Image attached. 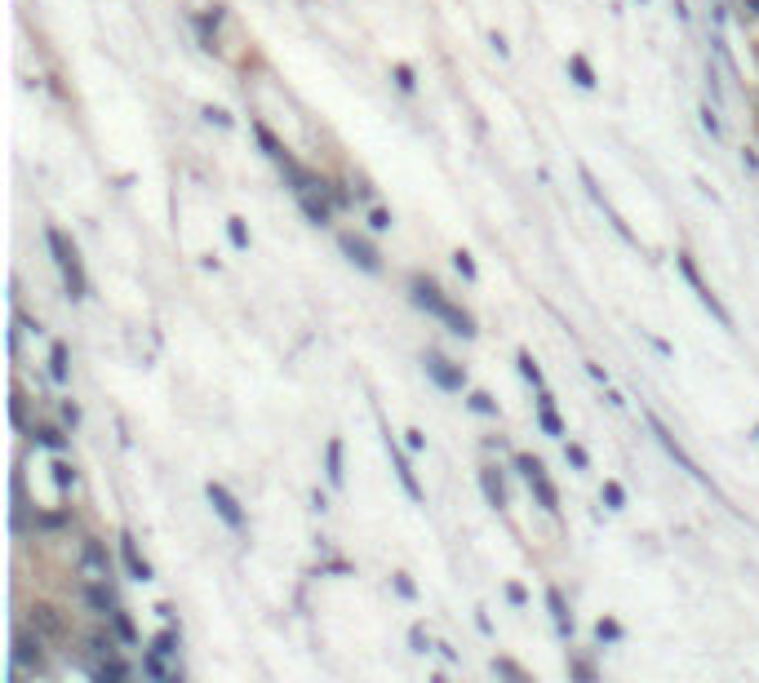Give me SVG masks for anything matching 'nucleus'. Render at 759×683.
Returning <instances> with one entry per match:
<instances>
[{"label": "nucleus", "instance_id": "obj_1", "mask_svg": "<svg viewBox=\"0 0 759 683\" xmlns=\"http://www.w3.org/2000/svg\"><path fill=\"white\" fill-rule=\"evenodd\" d=\"M413 302L422 306V311H431V315H440L444 324H453V333H462V338H475V320L467 311H457L449 297H444L431 280H413Z\"/></svg>", "mask_w": 759, "mask_h": 683}, {"label": "nucleus", "instance_id": "obj_2", "mask_svg": "<svg viewBox=\"0 0 759 683\" xmlns=\"http://www.w3.org/2000/svg\"><path fill=\"white\" fill-rule=\"evenodd\" d=\"M45 240H49V248H54V262H58V271H62V285H67V293L72 297H85V271H80V253H76V244L62 236V231H54L49 226L45 231Z\"/></svg>", "mask_w": 759, "mask_h": 683}, {"label": "nucleus", "instance_id": "obj_3", "mask_svg": "<svg viewBox=\"0 0 759 683\" xmlns=\"http://www.w3.org/2000/svg\"><path fill=\"white\" fill-rule=\"evenodd\" d=\"M515 466H520V475L529 479V488L537 493V502H542V510H559V497H555V488H551V479H547V466H542L537 457H529V453H520L515 457Z\"/></svg>", "mask_w": 759, "mask_h": 683}, {"label": "nucleus", "instance_id": "obj_4", "mask_svg": "<svg viewBox=\"0 0 759 683\" xmlns=\"http://www.w3.org/2000/svg\"><path fill=\"white\" fill-rule=\"evenodd\" d=\"M675 262H680V271H684V280H688V285H692V293H697V302H702L706 311H711V315H715V320H719L724 328H733V315H729V311H724V306H719V297H715L711 289H706V285H702V275H697V266H692V258H688V253H680V258H675Z\"/></svg>", "mask_w": 759, "mask_h": 683}, {"label": "nucleus", "instance_id": "obj_5", "mask_svg": "<svg viewBox=\"0 0 759 683\" xmlns=\"http://www.w3.org/2000/svg\"><path fill=\"white\" fill-rule=\"evenodd\" d=\"M426 373H431V381H435V386H444V391H462V386H467V373H462L453 360L435 355V351L426 355Z\"/></svg>", "mask_w": 759, "mask_h": 683}, {"label": "nucleus", "instance_id": "obj_6", "mask_svg": "<svg viewBox=\"0 0 759 683\" xmlns=\"http://www.w3.org/2000/svg\"><path fill=\"white\" fill-rule=\"evenodd\" d=\"M649 426H653V435H657V444H662V448H666V453H670L675 461H680V471H688L692 479H706V471H697V461H692V457L684 453V448H680V444H675V435H670V430H666L662 422H657V418H653V413H649Z\"/></svg>", "mask_w": 759, "mask_h": 683}, {"label": "nucleus", "instance_id": "obj_7", "mask_svg": "<svg viewBox=\"0 0 759 683\" xmlns=\"http://www.w3.org/2000/svg\"><path fill=\"white\" fill-rule=\"evenodd\" d=\"M205 493H209L213 510L222 515V524H231V528H244V510H240V502H236V497H231L222 484H213V479H209V488H205Z\"/></svg>", "mask_w": 759, "mask_h": 683}, {"label": "nucleus", "instance_id": "obj_8", "mask_svg": "<svg viewBox=\"0 0 759 683\" xmlns=\"http://www.w3.org/2000/svg\"><path fill=\"white\" fill-rule=\"evenodd\" d=\"M342 253L355 266H365V271H382V258H377V248L365 236H342Z\"/></svg>", "mask_w": 759, "mask_h": 683}, {"label": "nucleus", "instance_id": "obj_9", "mask_svg": "<svg viewBox=\"0 0 759 683\" xmlns=\"http://www.w3.org/2000/svg\"><path fill=\"white\" fill-rule=\"evenodd\" d=\"M387 453H391V466H395V475H400V484H404V493L413 497V502H422V484H418V475H413V466H409V457L395 448V440L387 435Z\"/></svg>", "mask_w": 759, "mask_h": 683}, {"label": "nucleus", "instance_id": "obj_10", "mask_svg": "<svg viewBox=\"0 0 759 683\" xmlns=\"http://www.w3.org/2000/svg\"><path fill=\"white\" fill-rule=\"evenodd\" d=\"M120 555H125V563H129V573H134L138 581H152V563H147V559L138 555V546H134V537H120Z\"/></svg>", "mask_w": 759, "mask_h": 683}, {"label": "nucleus", "instance_id": "obj_11", "mask_svg": "<svg viewBox=\"0 0 759 683\" xmlns=\"http://www.w3.org/2000/svg\"><path fill=\"white\" fill-rule=\"evenodd\" d=\"M537 422H542V430H547V435H564V422L555 418V408H551V395H547V391L537 395Z\"/></svg>", "mask_w": 759, "mask_h": 683}, {"label": "nucleus", "instance_id": "obj_12", "mask_svg": "<svg viewBox=\"0 0 759 683\" xmlns=\"http://www.w3.org/2000/svg\"><path fill=\"white\" fill-rule=\"evenodd\" d=\"M13 661H18V665H36V670H40V639L31 643L27 635H18V639H13Z\"/></svg>", "mask_w": 759, "mask_h": 683}, {"label": "nucleus", "instance_id": "obj_13", "mask_svg": "<svg viewBox=\"0 0 759 683\" xmlns=\"http://www.w3.org/2000/svg\"><path fill=\"white\" fill-rule=\"evenodd\" d=\"M547 604H551L555 630H559V635H573V617H569V608H564V595H559V590H551V595H547Z\"/></svg>", "mask_w": 759, "mask_h": 683}, {"label": "nucleus", "instance_id": "obj_14", "mask_svg": "<svg viewBox=\"0 0 759 683\" xmlns=\"http://www.w3.org/2000/svg\"><path fill=\"white\" fill-rule=\"evenodd\" d=\"M480 484H484V497H489V506H506V488H502V479L493 475V471H480Z\"/></svg>", "mask_w": 759, "mask_h": 683}, {"label": "nucleus", "instance_id": "obj_15", "mask_svg": "<svg viewBox=\"0 0 759 683\" xmlns=\"http://www.w3.org/2000/svg\"><path fill=\"white\" fill-rule=\"evenodd\" d=\"M85 599H89V604H93L98 612H107V617H111V612H115V595H111V590L103 586V581H93V586L85 590Z\"/></svg>", "mask_w": 759, "mask_h": 683}, {"label": "nucleus", "instance_id": "obj_16", "mask_svg": "<svg viewBox=\"0 0 759 683\" xmlns=\"http://www.w3.org/2000/svg\"><path fill=\"white\" fill-rule=\"evenodd\" d=\"M569 71H573V80H577L582 89H595V85H600L595 71H590V62H586L582 54H573V58H569Z\"/></svg>", "mask_w": 759, "mask_h": 683}, {"label": "nucleus", "instance_id": "obj_17", "mask_svg": "<svg viewBox=\"0 0 759 683\" xmlns=\"http://www.w3.org/2000/svg\"><path fill=\"white\" fill-rule=\"evenodd\" d=\"M31 626H40L45 635H58V630H62L58 612H54V608H45V604H36V608H31Z\"/></svg>", "mask_w": 759, "mask_h": 683}, {"label": "nucleus", "instance_id": "obj_18", "mask_svg": "<svg viewBox=\"0 0 759 683\" xmlns=\"http://www.w3.org/2000/svg\"><path fill=\"white\" fill-rule=\"evenodd\" d=\"M324 466H329V479H333V484H342V440H329V448H324Z\"/></svg>", "mask_w": 759, "mask_h": 683}, {"label": "nucleus", "instance_id": "obj_19", "mask_svg": "<svg viewBox=\"0 0 759 683\" xmlns=\"http://www.w3.org/2000/svg\"><path fill=\"white\" fill-rule=\"evenodd\" d=\"M85 563H89V568H98V577H111V559H107V551H103L98 541L85 546Z\"/></svg>", "mask_w": 759, "mask_h": 683}, {"label": "nucleus", "instance_id": "obj_20", "mask_svg": "<svg viewBox=\"0 0 759 683\" xmlns=\"http://www.w3.org/2000/svg\"><path fill=\"white\" fill-rule=\"evenodd\" d=\"M49 377L67 381V346H62V342H54V351H49Z\"/></svg>", "mask_w": 759, "mask_h": 683}, {"label": "nucleus", "instance_id": "obj_21", "mask_svg": "<svg viewBox=\"0 0 759 683\" xmlns=\"http://www.w3.org/2000/svg\"><path fill=\"white\" fill-rule=\"evenodd\" d=\"M152 653H160V657H173V653H178V630H173V626H169V630H160V635H156Z\"/></svg>", "mask_w": 759, "mask_h": 683}, {"label": "nucleus", "instance_id": "obj_22", "mask_svg": "<svg viewBox=\"0 0 759 683\" xmlns=\"http://www.w3.org/2000/svg\"><path fill=\"white\" fill-rule=\"evenodd\" d=\"M125 675H129V670H125L120 661H103V665L93 670V679H103V683H115V679H125Z\"/></svg>", "mask_w": 759, "mask_h": 683}, {"label": "nucleus", "instance_id": "obj_23", "mask_svg": "<svg viewBox=\"0 0 759 683\" xmlns=\"http://www.w3.org/2000/svg\"><path fill=\"white\" fill-rule=\"evenodd\" d=\"M111 621H115V635H120L125 643H138V630H134V621H129L125 612H111Z\"/></svg>", "mask_w": 759, "mask_h": 683}, {"label": "nucleus", "instance_id": "obj_24", "mask_svg": "<svg viewBox=\"0 0 759 683\" xmlns=\"http://www.w3.org/2000/svg\"><path fill=\"white\" fill-rule=\"evenodd\" d=\"M227 236H231V244H236V248H249V231H244V222H240V218H231V222H227Z\"/></svg>", "mask_w": 759, "mask_h": 683}, {"label": "nucleus", "instance_id": "obj_25", "mask_svg": "<svg viewBox=\"0 0 759 683\" xmlns=\"http://www.w3.org/2000/svg\"><path fill=\"white\" fill-rule=\"evenodd\" d=\"M520 373H524V377H529V381H533V386H542V369H537V364H533V355H529V351H520Z\"/></svg>", "mask_w": 759, "mask_h": 683}, {"label": "nucleus", "instance_id": "obj_26", "mask_svg": "<svg viewBox=\"0 0 759 683\" xmlns=\"http://www.w3.org/2000/svg\"><path fill=\"white\" fill-rule=\"evenodd\" d=\"M36 440H40L45 448H62V444H67V440H62L54 426H36Z\"/></svg>", "mask_w": 759, "mask_h": 683}, {"label": "nucleus", "instance_id": "obj_27", "mask_svg": "<svg viewBox=\"0 0 759 683\" xmlns=\"http://www.w3.org/2000/svg\"><path fill=\"white\" fill-rule=\"evenodd\" d=\"M54 479H58V488H72V484H76V471H72L67 461H54Z\"/></svg>", "mask_w": 759, "mask_h": 683}, {"label": "nucleus", "instance_id": "obj_28", "mask_svg": "<svg viewBox=\"0 0 759 683\" xmlns=\"http://www.w3.org/2000/svg\"><path fill=\"white\" fill-rule=\"evenodd\" d=\"M453 266H457V271L467 275V280H475V262H471V253H467V248H457V253H453Z\"/></svg>", "mask_w": 759, "mask_h": 683}, {"label": "nucleus", "instance_id": "obj_29", "mask_svg": "<svg viewBox=\"0 0 759 683\" xmlns=\"http://www.w3.org/2000/svg\"><path fill=\"white\" fill-rule=\"evenodd\" d=\"M604 502L613 506V510H622V502H626V493H622V484H613V479H608L604 484Z\"/></svg>", "mask_w": 759, "mask_h": 683}, {"label": "nucleus", "instance_id": "obj_30", "mask_svg": "<svg viewBox=\"0 0 759 683\" xmlns=\"http://www.w3.org/2000/svg\"><path fill=\"white\" fill-rule=\"evenodd\" d=\"M395 85H400L404 93H413V85H418V80H413V67H395Z\"/></svg>", "mask_w": 759, "mask_h": 683}, {"label": "nucleus", "instance_id": "obj_31", "mask_svg": "<svg viewBox=\"0 0 759 683\" xmlns=\"http://www.w3.org/2000/svg\"><path fill=\"white\" fill-rule=\"evenodd\" d=\"M471 408H475V413H498L493 395H484V391H475V395H471Z\"/></svg>", "mask_w": 759, "mask_h": 683}, {"label": "nucleus", "instance_id": "obj_32", "mask_svg": "<svg viewBox=\"0 0 759 683\" xmlns=\"http://www.w3.org/2000/svg\"><path fill=\"white\" fill-rule=\"evenodd\" d=\"M369 226H373V231H387V226H391V213H387V209H373V213H369Z\"/></svg>", "mask_w": 759, "mask_h": 683}, {"label": "nucleus", "instance_id": "obj_33", "mask_svg": "<svg viewBox=\"0 0 759 683\" xmlns=\"http://www.w3.org/2000/svg\"><path fill=\"white\" fill-rule=\"evenodd\" d=\"M595 635H600V639H622V630H617V621H600Z\"/></svg>", "mask_w": 759, "mask_h": 683}, {"label": "nucleus", "instance_id": "obj_34", "mask_svg": "<svg viewBox=\"0 0 759 683\" xmlns=\"http://www.w3.org/2000/svg\"><path fill=\"white\" fill-rule=\"evenodd\" d=\"M395 590H400L404 599H413V595H418V590H413V581H409L404 573H400V577H395Z\"/></svg>", "mask_w": 759, "mask_h": 683}, {"label": "nucleus", "instance_id": "obj_35", "mask_svg": "<svg viewBox=\"0 0 759 683\" xmlns=\"http://www.w3.org/2000/svg\"><path fill=\"white\" fill-rule=\"evenodd\" d=\"M569 461L577 466V471H586V453H582V448H577V444H569Z\"/></svg>", "mask_w": 759, "mask_h": 683}, {"label": "nucleus", "instance_id": "obj_36", "mask_svg": "<svg viewBox=\"0 0 759 683\" xmlns=\"http://www.w3.org/2000/svg\"><path fill=\"white\" fill-rule=\"evenodd\" d=\"M702 125H706V133H711V138H715V133H719V120H715V115H711V107H702Z\"/></svg>", "mask_w": 759, "mask_h": 683}, {"label": "nucleus", "instance_id": "obj_37", "mask_svg": "<svg viewBox=\"0 0 759 683\" xmlns=\"http://www.w3.org/2000/svg\"><path fill=\"white\" fill-rule=\"evenodd\" d=\"M205 120H218V125L227 129V125H231V115H227V111H218V107H209V111H205Z\"/></svg>", "mask_w": 759, "mask_h": 683}, {"label": "nucleus", "instance_id": "obj_38", "mask_svg": "<svg viewBox=\"0 0 759 683\" xmlns=\"http://www.w3.org/2000/svg\"><path fill=\"white\" fill-rule=\"evenodd\" d=\"M506 599H510V604H524L529 595H524V586H506Z\"/></svg>", "mask_w": 759, "mask_h": 683}, {"label": "nucleus", "instance_id": "obj_39", "mask_svg": "<svg viewBox=\"0 0 759 683\" xmlns=\"http://www.w3.org/2000/svg\"><path fill=\"white\" fill-rule=\"evenodd\" d=\"M498 670L510 675V679H524V670H520V665H510V661H498Z\"/></svg>", "mask_w": 759, "mask_h": 683}, {"label": "nucleus", "instance_id": "obj_40", "mask_svg": "<svg viewBox=\"0 0 759 683\" xmlns=\"http://www.w3.org/2000/svg\"><path fill=\"white\" fill-rule=\"evenodd\" d=\"M573 675H577V679H595V670H590L586 661H577V665H573Z\"/></svg>", "mask_w": 759, "mask_h": 683}, {"label": "nucleus", "instance_id": "obj_41", "mask_svg": "<svg viewBox=\"0 0 759 683\" xmlns=\"http://www.w3.org/2000/svg\"><path fill=\"white\" fill-rule=\"evenodd\" d=\"M751 9H755V13H759V0H751Z\"/></svg>", "mask_w": 759, "mask_h": 683}, {"label": "nucleus", "instance_id": "obj_42", "mask_svg": "<svg viewBox=\"0 0 759 683\" xmlns=\"http://www.w3.org/2000/svg\"><path fill=\"white\" fill-rule=\"evenodd\" d=\"M755 435H759V426H755Z\"/></svg>", "mask_w": 759, "mask_h": 683}]
</instances>
